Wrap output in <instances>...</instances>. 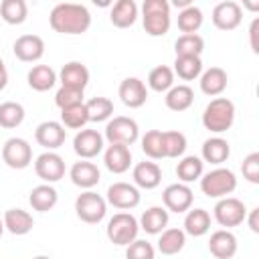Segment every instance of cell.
<instances>
[{
    "label": "cell",
    "mask_w": 259,
    "mask_h": 259,
    "mask_svg": "<svg viewBox=\"0 0 259 259\" xmlns=\"http://www.w3.org/2000/svg\"><path fill=\"white\" fill-rule=\"evenodd\" d=\"M49 24L59 34H83L91 26V14L83 4L61 2L51 10Z\"/></svg>",
    "instance_id": "1"
},
{
    "label": "cell",
    "mask_w": 259,
    "mask_h": 259,
    "mask_svg": "<svg viewBox=\"0 0 259 259\" xmlns=\"http://www.w3.org/2000/svg\"><path fill=\"white\" fill-rule=\"evenodd\" d=\"M235 123V103L227 97H214L202 111V125L212 134H225Z\"/></svg>",
    "instance_id": "2"
},
{
    "label": "cell",
    "mask_w": 259,
    "mask_h": 259,
    "mask_svg": "<svg viewBox=\"0 0 259 259\" xmlns=\"http://www.w3.org/2000/svg\"><path fill=\"white\" fill-rule=\"evenodd\" d=\"M170 4L166 0H144L142 4V24L146 34L164 36L170 30Z\"/></svg>",
    "instance_id": "3"
},
{
    "label": "cell",
    "mask_w": 259,
    "mask_h": 259,
    "mask_svg": "<svg viewBox=\"0 0 259 259\" xmlns=\"http://www.w3.org/2000/svg\"><path fill=\"white\" fill-rule=\"evenodd\" d=\"M237 188V176L233 170L217 166L214 170L200 176V190L208 198H225Z\"/></svg>",
    "instance_id": "4"
},
{
    "label": "cell",
    "mask_w": 259,
    "mask_h": 259,
    "mask_svg": "<svg viewBox=\"0 0 259 259\" xmlns=\"http://www.w3.org/2000/svg\"><path fill=\"white\" fill-rule=\"evenodd\" d=\"M138 233L140 225L132 212H115L105 227L107 239L117 247H127L130 243H134L138 239Z\"/></svg>",
    "instance_id": "5"
},
{
    "label": "cell",
    "mask_w": 259,
    "mask_h": 259,
    "mask_svg": "<svg viewBox=\"0 0 259 259\" xmlns=\"http://www.w3.org/2000/svg\"><path fill=\"white\" fill-rule=\"evenodd\" d=\"M75 212L87 225H97L107 214V202L101 194L93 190H85L75 198Z\"/></svg>",
    "instance_id": "6"
},
{
    "label": "cell",
    "mask_w": 259,
    "mask_h": 259,
    "mask_svg": "<svg viewBox=\"0 0 259 259\" xmlns=\"http://www.w3.org/2000/svg\"><path fill=\"white\" fill-rule=\"evenodd\" d=\"M103 138L109 144H121V146L130 148L140 138V125L136 119H132L127 115H115L107 121Z\"/></svg>",
    "instance_id": "7"
},
{
    "label": "cell",
    "mask_w": 259,
    "mask_h": 259,
    "mask_svg": "<svg viewBox=\"0 0 259 259\" xmlns=\"http://www.w3.org/2000/svg\"><path fill=\"white\" fill-rule=\"evenodd\" d=\"M212 214H214V221L225 227V229H233V227H239L245 217H247V206L243 200L235 198V196H225V198H219L214 208H212Z\"/></svg>",
    "instance_id": "8"
},
{
    "label": "cell",
    "mask_w": 259,
    "mask_h": 259,
    "mask_svg": "<svg viewBox=\"0 0 259 259\" xmlns=\"http://www.w3.org/2000/svg\"><path fill=\"white\" fill-rule=\"evenodd\" d=\"M2 160L12 170H24L32 162V148L24 138H8L2 146Z\"/></svg>",
    "instance_id": "9"
},
{
    "label": "cell",
    "mask_w": 259,
    "mask_h": 259,
    "mask_svg": "<svg viewBox=\"0 0 259 259\" xmlns=\"http://www.w3.org/2000/svg\"><path fill=\"white\" fill-rule=\"evenodd\" d=\"M140 200H142L140 188H136L130 182H113L105 194V202L119 210H132L140 204Z\"/></svg>",
    "instance_id": "10"
},
{
    "label": "cell",
    "mask_w": 259,
    "mask_h": 259,
    "mask_svg": "<svg viewBox=\"0 0 259 259\" xmlns=\"http://www.w3.org/2000/svg\"><path fill=\"white\" fill-rule=\"evenodd\" d=\"M162 200H164V208L168 212H186L192 208V200H194V194H192V188L188 184H182V182H174V184H168L162 192Z\"/></svg>",
    "instance_id": "11"
},
{
    "label": "cell",
    "mask_w": 259,
    "mask_h": 259,
    "mask_svg": "<svg viewBox=\"0 0 259 259\" xmlns=\"http://www.w3.org/2000/svg\"><path fill=\"white\" fill-rule=\"evenodd\" d=\"M34 172L45 184L59 182L65 176V160L57 152H42L34 160Z\"/></svg>",
    "instance_id": "12"
},
{
    "label": "cell",
    "mask_w": 259,
    "mask_h": 259,
    "mask_svg": "<svg viewBox=\"0 0 259 259\" xmlns=\"http://www.w3.org/2000/svg\"><path fill=\"white\" fill-rule=\"evenodd\" d=\"M103 136L97 130H79L73 138V152L81 158V160H93L95 156H99L103 152Z\"/></svg>",
    "instance_id": "13"
},
{
    "label": "cell",
    "mask_w": 259,
    "mask_h": 259,
    "mask_svg": "<svg viewBox=\"0 0 259 259\" xmlns=\"http://www.w3.org/2000/svg\"><path fill=\"white\" fill-rule=\"evenodd\" d=\"M210 18L219 30H235L243 20V8L235 0H225L212 8Z\"/></svg>",
    "instance_id": "14"
},
{
    "label": "cell",
    "mask_w": 259,
    "mask_h": 259,
    "mask_svg": "<svg viewBox=\"0 0 259 259\" xmlns=\"http://www.w3.org/2000/svg\"><path fill=\"white\" fill-rule=\"evenodd\" d=\"M65 138H67V130L63 127L61 121H42L36 125L34 130V140L38 146H42L47 152H53L57 148H61L65 144Z\"/></svg>",
    "instance_id": "15"
},
{
    "label": "cell",
    "mask_w": 259,
    "mask_h": 259,
    "mask_svg": "<svg viewBox=\"0 0 259 259\" xmlns=\"http://www.w3.org/2000/svg\"><path fill=\"white\" fill-rule=\"evenodd\" d=\"M117 95L121 99V103L130 109H138L142 107L146 101H148V87L142 79L138 77H125L121 83H119V89H117Z\"/></svg>",
    "instance_id": "16"
},
{
    "label": "cell",
    "mask_w": 259,
    "mask_h": 259,
    "mask_svg": "<svg viewBox=\"0 0 259 259\" xmlns=\"http://www.w3.org/2000/svg\"><path fill=\"white\" fill-rule=\"evenodd\" d=\"M14 57L22 63H36L45 55V40L38 34H22L12 45Z\"/></svg>",
    "instance_id": "17"
},
{
    "label": "cell",
    "mask_w": 259,
    "mask_h": 259,
    "mask_svg": "<svg viewBox=\"0 0 259 259\" xmlns=\"http://www.w3.org/2000/svg\"><path fill=\"white\" fill-rule=\"evenodd\" d=\"M69 178H71V182H73L75 186H79V188H83V190H91L93 186L99 184L101 172H99L97 164H93V162H89V160H79V162H75V164L71 166Z\"/></svg>",
    "instance_id": "18"
},
{
    "label": "cell",
    "mask_w": 259,
    "mask_h": 259,
    "mask_svg": "<svg viewBox=\"0 0 259 259\" xmlns=\"http://www.w3.org/2000/svg\"><path fill=\"white\" fill-rule=\"evenodd\" d=\"M59 81L61 87H71L77 91H85L87 83H89V69L79 63V61H69L63 65V69L59 71Z\"/></svg>",
    "instance_id": "19"
},
{
    "label": "cell",
    "mask_w": 259,
    "mask_h": 259,
    "mask_svg": "<svg viewBox=\"0 0 259 259\" xmlns=\"http://www.w3.org/2000/svg\"><path fill=\"white\" fill-rule=\"evenodd\" d=\"M237 247H239L237 237L229 229H219L208 239V251L217 259H231V257H235Z\"/></svg>",
    "instance_id": "20"
},
{
    "label": "cell",
    "mask_w": 259,
    "mask_h": 259,
    "mask_svg": "<svg viewBox=\"0 0 259 259\" xmlns=\"http://www.w3.org/2000/svg\"><path fill=\"white\" fill-rule=\"evenodd\" d=\"M103 164L111 174H123L132 166V150L121 144H109L103 152Z\"/></svg>",
    "instance_id": "21"
},
{
    "label": "cell",
    "mask_w": 259,
    "mask_h": 259,
    "mask_svg": "<svg viewBox=\"0 0 259 259\" xmlns=\"http://www.w3.org/2000/svg\"><path fill=\"white\" fill-rule=\"evenodd\" d=\"M134 178V186L136 188H144V190H154L156 186H160L162 182V168L156 162H138L134 166L132 172Z\"/></svg>",
    "instance_id": "22"
},
{
    "label": "cell",
    "mask_w": 259,
    "mask_h": 259,
    "mask_svg": "<svg viewBox=\"0 0 259 259\" xmlns=\"http://www.w3.org/2000/svg\"><path fill=\"white\" fill-rule=\"evenodd\" d=\"M229 156H231V146L225 138L212 136V138L202 142V148H200V160L202 162H208L212 166H221L223 162L229 160Z\"/></svg>",
    "instance_id": "23"
},
{
    "label": "cell",
    "mask_w": 259,
    "mask_h": 259,
    "mask_svg": "<svg viewBox=\"0 0 259 259\" xmlns=\"http://www.w3.org/2000/svg\"><path fill=\"white\" fill-rule=\"evenodd\" d=\"M4 221V229L16 237H22V235H28L34 227V219L28 210L24 208H8L2 217Z\"/></svg>",
    "instance_id": "24"
},
{
    "label": "cell",
    "mask_w": 259,
    "mask_h": 259,
    "mask_svg": "<svg viewBox=\"0 0 259 259\" xmlns=\"http://www.w3.org/2000/svg\"><path fill=\"white\" fill-rule=\"evenodd\" d=\"M200 91L208 97H219L225 89H227V83H229V75L225 69L221 67H210L206 71L200 73Z\"/></svg>",
    "instance_id": "25"
},
{
    "label": "cell",
    "mask_w": 259,
    "mask_h": 259,
    "mask_svg": "<svg viewBox=\"0 0 259 259\" xmlns=\"http://www.w3.org/2000/svg\"><path fill=\"white\" fill-rule=\"evenodd\" d=\"M168 221H170V214H168V210L164 206H150V208H146L142 212L138 225L148 235H160L168 227Z\"/></svg>",
    "instance_id": "26"
},
{
    "label": "cell",
    "mask_w": 259,
    "mask_h": 259,
    "mask_svg": "<svg viewBox=\"0 0 259 259\" xmlns=\"http://www.w3.org/2000/svg\"><path fill=\"white\" fill-rule=\"evenodd\" d=\"M109 20L117 28H130L138 20V4L134 0H119L111 6Z\"/></svg>",
    "instance_id": "27"
},
{
    "label": "cell",
    "mask_w": 259,
    "mask_h": 259,
    "mask_svg": "<svg viewBox=\"0 0 259 259\" xmlns=\"http://www.w3.org/2000/svg\"><path fill=\"white\" fill-rule=\"evenodd\" d=\"M26 81H28V87L30 89H34L38 93H45V91H49V89L55 87V83L59 81V77H57V73H55L53 67H49V65H34L28 71Z\"/></svg>",
    "instance_id": "28"
},
{
    "label": "cell",
    "mask_w": 259,
    "mask_h": 259,
    "mask_svg": "<svg viewBox=\"0 0 259 259\" xmlns=\"http://www.w3.org/2000/svg\"><path fill=\"white\" fill-rule=\"evenodd\" d=\"M28 202L32 206V210H38V212H49L57 206L59 202V194L57 190L51 186V184H38L30 190L28 194Z\"/></svg>",
    "instance_id": "29"
},
{
    "label": "cell",
    "mask_w": 259,
    "mask_h": 259,
    "mask_svg": "<svg viewBox=\"0 0 259 259\" xmlns=\"http://www.w3.org/2000/svg\"><path fill=\"white\" fill-rule=\"evenodd\" d=\"M164 103L170 111H186L194 103V91L190 85H174L166 91Z\"/></svg>",
    "instance_id": "30"
},
{
    "label": "cell",
    "mask_w": 259,
    "mask_h": 259,
    "mask_svg": "<svg viewBox=\"0 0 259 259\" xmlns=\"http://www.w3.org/2000/svg\"><path fill=\"white\" fill-rule=\"evenodd\" d=\"M186 235L190 237H202L210 231V214L204 208H190L186 210L184 217V229Z\"/></svg>",
    "instance_id": "31"
},
{
    "label": "cell",
    "mask_w": 259,
    "mask_h": 259,
    "mask_svg": "<svg viewBox=\"0 0 259 259\" xmlns=\"http://www.w3.org/2000/svg\"><path fill=\"white\" fill-rule=\"evenodd\" d=\"M186 245V233L178 227H172V229H164L160 233V239H158V251L162 255H176L184 249Z\"/></svg>",
    "instance_id": "32"
},
{
    "label": "cell",
    "mask_w": 259,
    "mask_h": 259,
    "mask_svg": "<svg viewBox=\"0 0 259 259\" xmlns=\"http://www.w3.org/2000/svg\"><path fill=\"white\" fill-rule=\"evenodd\" d=\"M204 174V162L198 156H184L176 164V176L182 184H190L194 180H200Z\"/></svg>",
    "instance_id": "33"
},
{
    "label": "cell",
    "mask_w": 259,
    "mask_h": 259,
    "mask_svg": "<svg viewBox=\"0 0 259 259\" xmlns=\"http://www.w3.org/2000/svg\"><path fill=\"white\" fill-rule=\"evenodd\" d=\"M0 16L6 24H22L28 16V6L24 0H2L0 2Z\"/></svg>",
    "instance_id": "34"
},
{
    "label": "cell",
    "mask_w": 259,
    "mask_h": 259,
    "mask_svg": "<svg viewBox=\"0 0 259 259\" xmlns=\"http://www.w3.org/2000/svg\"><path fill=\"white\" fill-rule=\"evenodd\" d=\"M85 109L89 121H109V117L113 115V101L109 97H91L89 101H85Z\"/></svg>",
    "instance_id": "35"
},
{
    "label": "cell",
    "mask_w": 259,
    "mask_h": 259,
    "mask_svg": "<svg viewBox=\"0 0 259 259\" xmlns=\"http://www.w3.org/2000/svg\"><path fill=\"white\" fill-rule=\"evenodd\" d=\"M172 71L182 81H194L202 73V61H200V57H176Z\"/></svg>",
    "instance_id": "36"
},
{
    "label": "cell",
    "mask_w": 259,
    "mask_h": 259,
    "mask_svg": "<svg viewBox=\"0 0 259 259\" xmlns=\"http://www.w3.org/2000/svg\"><path fill=\"white\" fill-rule=\"evenodd\" d=\"M148 87L156 93H166L174 87V71L168 65H158L148 73Z\"/></svg>",
    "instance_id": "37"
},
{
    "label": "cell",
    "mask_w": 259,
    "mask_h": 259,
    "mask_svg": "<svg viewBox=\"0 0 259 259\" xmlns=\"http://www.w3.org/2000/svg\"><path fill=\"white\" fill-rule=\"evenodd\" d=\"M176 57H200L204 51V38L200 34H180L174 42Z\"/></svg>",
    "instance_id": "38"
},
{
    "label": "cell",
    "mask_w": 259,
    "mask_h": 259,
    "mask_svg": "<svg viewBox=\"0 0 259 259\" xmlns=\"http://www.w3.org/2000/svg\"><path fill=\"white\" fill-rule=\"evenodd\" d=\"M24 107L16 101H4L0 103V127L4 130H12L18 127L24 121Z\"/></svg>",
    "instance_id": "39"
},
{
    "label": "cell",
    "mask_w": 259,
    "mask_h": 259,
    "mask_svg": "<svg viewBox=\"0 0 259 259\" xmlns=\"http://www.w3.org/2000/svg\"><path fill=\"white\" fill-rule=\"evenodd\" d=\"M202 10L194 4L178 12V28L182 30V34H196V30L202 26Z\"/></svg>",
    "instance_id": "40"
},
{
    "label": "cell",
    "mask_w": 259,
    "mask_h": 259,
    "mask_svg": "<svg viewBox=\"0 0 259 259\" xmlns=\"http://www.w3.org/2000/svg\"><path fill=\"white\" fill-rule=\"evenodd\" d=\"M61 123H63V127H69V130H83L85 123H89L85 101L61 109Z\"/></svg>",
    "instance_id": "41"
},
{
    "label": "cell",
    "mask_w": 259,
    "mask_h": 259,
    "mask_svg": "<svg viewBox=\"0 0 259 259\" xmlns=\"http://www.w3.org/2000/svg\"><path fill=\"white\" fill-rule=\"evenodd\" d=\"M142 152L148 158H152V160L166 158V154H164V140H162V132L160 130H148L142 136Z\"/></svg>",
    "instance_id": "42"
},
{
    "label": "cell",
    "mask_w": 259,
    "mask_h": 259,
    "mask_svg": "<svg viewBox=\"0 0 259 259\" xmlns=\"http://www.w3.org/2000/svg\"><path fill=\"white\" fill-rule=\"evenodd\" d=\"M162 140H164V154L166 158H180L186 152V136L182 132L170 130V132H162Z\"/></svg>",
    "instance_id": "43"
},
{
    "label": "cell",
    "mask_w": 259,
    "mask_h": 259,
    "mask_svg": "<svg viewBox=\"0 0 259 259\" xmlns=\"http://www.w3.org/2000/svg\"><path fill=\"white\" fill-rule=\"evenodd\" d=\"M125 259H156V249L146 239H136L125 247Z\"/></svg>",
    "instance_id": "44"
},
{
    "label": "cell",
    "mask_w": 259,
    "mask_h": 259,
    "mask_svg": "<svg viewBox=\"0 0 259 259\" xmlns=\"http://www.w3.org/2000/svg\"><path fill=\"white\" fill-rule=\"evenodd\" d=\"M55 103H57L59 109L83 103V91H77V89H71V87H59V91L55 93Z\"/></svg>",
    "instance_id": "45"
},
{
    "label": "cell",
    "mask_w": 259,
    "mask_h": 259,
    "mask_svg": "<svg viewBox=\"0 0 259 259\" xmlns=\"http://www.w3.org/2000/svg\"><path fill=\"white\" fill-rule=\"evenodd\" d=\"M243 178L251 184H259V152H251L241 164Z\"/></svg>",
    "instance_id": "46"
},
{
    "label": "cell",
    "mask_w": 259,
    "mask_h": 259,
    "mask_svg": "<svg viewBox=\"0 0 259 259\" xmlns=\"http://www.w3.org/2000/svg\"><path fill=\"white\" fill-rule=\"evenodd\" d=\"M249 40H251V51L259 53V18H255L249 26Z\"/></svg>",
    "instance_id": "47"
},
{
    "label": "cell",
    "mask_w": 259,
    "mask_h": 259,
    "mask_svg": "<svg viewBox=\"0 0 259 259\" xmlns=\"http://www.w3.org/2000/svg\"><path fill=\"white\" fill-rule=\"evenodd\" d=\"M247 223H249V229L253 233H259V208H251L249 210V217H245Z\"/></svg>",
    "instance_id": "48"
},
{
    "label": "cell",
    "mask_w": 259,
    "mask_h": 259,
    "mask_svg": "<svg viewBox=\"0 0 259 259\" xmlns=\"http://www.w3.org/2000/svg\"><path fill=\"white\" fill-rule=\"evenodd\" d=\"M6 85H8V71H6V65H4V61H2V57H0V91H2Z\"/></svg>",
    "instance_id": "49"
},
{
    "label": "cell",
    "mask_w": 259,
    "mask_h": 259,
    "mask_svg": "<svg viewBox=\"0 0 259 259\" xmlns=\"http://www.w3.org/2000/svg\"><path fill=\"white\" fill-rule=\"evenodd\" d=\"M174 6H176V8L180 6V8L184 10V8H188V6H192V2H190V0H174Z\"/></svg>",
    "instance_id": "50"
},
{
    "label": "cell",
    "mask_w": 259,
    "mask_h": 259,
    "mask_svg": "<svg viewBox=\"0 0 259 259\" xmlns=\"http://www.w3.org/2000/svg\"><path fill=\"white\" fill-rule=\"evenodd\" d=\"M4 231H6V229H4V221L0 219V237H2V233H4Z\"/></svg>",
    "instance_id": "51"
},
{
    "label": "cell",
    "mask_w": 259,
    "mask_h": 259,
    "mask_svg": "<svg viewBox=\"0 0 259 259\" xmlns=\"http://www.w3.org/2000/svg\"><path fill=\"white\" fill-rule=\"evenodd\" d=\"M32 259H51L49 255H36V257H32Z\"/></svg>",
    "instance_id": "52"
}]
</instances>
